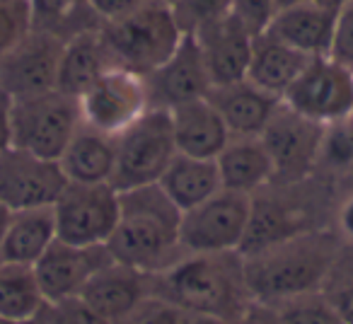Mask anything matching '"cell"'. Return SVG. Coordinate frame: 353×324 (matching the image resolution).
Wrapping results in <instances>:
<instances>
[{"label": "cell", "mask_w": 353, "mask_h": 324, "mask_svg": "<svg viewBox=\"0 0 353 324\" xmlns=\"http://www.w3.org/2000/svg\"><path fill=\"white\" fill-rule=\"evenodd\" d=\"M148 290L182 312L216 314L230 324L252 303L240 252L182 254L167 269L148 276Z\"/></svg>", "instance_id": "cell-1"}, {"label": "cell", "mask_w": 353, "mask_h": 324, "mask_svg": "<svg viewBox=\"0 0 353 324\" xmlns=\"http://www.w3.org/2000/svg\"><path fill=\"white\" fill-rule=\"evenodd\" d=\"M179 230L182 211L160 184L128 189L119 192V223L107 250L114 261L150 276L184 254Z\"/></svg>", "instance_id": "cell-2"}, {"label": "cell", "mask_w": 353, "mask_h": 324, "mask_svg": "<svg viewBox=\"0 0 353 324\" xmlns=\"http://www.w3.org/2000/svg\"><path fill=\"white\" fill-rule=\"evenodd\" d=\"M339 240L329 232H303L245 256V283L256 303L276 305L324 290L336 264Z\"/></svg>", "instance_id": "cell-3"}, {"label": "cell", "mask_w": 353, "mask_h": 324, "mask_svg": "<svg viewBox=\"0 0 353 324\" xmlns=\"http://www.w3.org/2000/svg\"><path fill=\"white\" fill-rule=\"evenodd\" d=\"M99 32L114 65L143 78L160 68L184 39L172 8L155 0H148L145 6L121 20L102 25Z\"/></svg>", "instance_id": "cell-4"}, {"label": "cell", "mask_w": 353, "mask_h": 324, "mask_svg": "<svg viewBox=\"0 0 353 324\" xmlns=\"http://www.w3.org/2000/svg\"><path fill=\"white\" fill-rule=\"evenodd\" d=\"M176 157L172 117L167 109L150 107L136 123L117 136V168L112 187L117 192L157 184Z\"/></svg>", "instance_id": "cell-5"}, {"label": "cell", "mask_w": 353, "mask_h": 324, "mask_svg": "<svg viewBox=\"0 0 353 324\" xmlns=\"http://www.w3.org/2000/svg\"><path fill=\"white\" fill-rule=\"evenodd\" d=\"M83 123L78 97L59 90L10 102V138L20 150L59 160Z\"/></svg>", "instance_id": "cell-6"}, {"label": "cell", "mask_w": 353, "mask_h": 324, "mask_svg": "<svg viewBox=\"0 0 353 324\" xmlns=\"http://www.w3.org/2000/svg\"><path fill=\"white\" fill-rule=\"evenodd\" d=\"M281 102L319 126L348 121L353 117V68L329 54L312 56Z\"/></svg>", "instance_id": "cell-7"}, {"label": "cell", "mask_w": 353, "mask_h": 324, "mask_svg": "<svg viewBox=\"0 0 353 324\" xmlns=\"http://www.w3.org/2000/svg\"><path fill=\"white\" fill-rule=\"evenodd\" d=\"M252 218V196L221 189L201 206L182 213L184 254H221L240 252Z\"/></svg>", "instance_id": "cell-8"}, {"label": "cell", "mask_w": 353, "mask_h": 324, "mask_svg": "<svg viewBox=\"0 0 353 324\" xmlns=\"http://www.w3.org/2000/svg\"><path fill=\"white\" fill-rule=\"evenodd\" d=\"M56 237L75 247H107L119 223V192L112 184H70L54 203Z\"/></svg>", "instance_id": "cell-9"}, {"label": "cell", "mask_w": 353, "mask_h": 324, "mask_svg": "<svg viewBox=\"0 0 353 324\" xmlns=\"http://www.w3.org/2000/svg\"><path fill=\"white\" fill-rule=\"evenodd\" d=\"M324 133L327 126L300 117L283 102L279 104L259 136L274 165V184L293 187L312 177L322 157Z\"/></svg>", "instance_id": "cell-10"}, {"label": "cell", "mask_w": 353, "mask_h": 324, "mask_svg": "<svg viewBox=\"0 0 353 324\" xmlns=\"http://www.w3.org/2000/svg\"><path fill=\"white\" fill-rule=\"evenodd\" d=\"M83 123L109 136H119L150 109L145 78L126 68H107L80 94Z\"/></svg>", "instance_id": "cell-11"}, {"label": "cell", "mask_w": 353, "mask_h": 324, "mask_svg": "<svg viewBox=\"0 0 353 324\" xmlns=\"http://www.w3.org/2000/svg\"><path fill=\"white\" fill-rule=\"evenodd\" d=\"M68 187L59 160L10 145L0 152V203L10 213L51 208Z\"/></svg>", "instance_id": "cell-12"}, {"label": "cell", "mask_w": 353, "mask_h": 324, "mask_svg": "<svg viewBox=\"0 0 353 324\" xmlns=\"http://www.w3.org/2000/svg\"><path fill=\"white\" fill-rule=\"evenodd\" d=\"M63 46V41L32 30L0 59V88L10 102L54 92Z\"/></svg>", "instance_id": "cell-13"}, {"label": "cell", "mask_w": 353, "mask_h": 324, "mask_svg": "<svg viewBox=\"0 0 353 324\" xmlns=\"http://www.w3.org/2000/svg\"><path fill=\"white\" fill-rule=\"evenodd\" d=\"M145 88L150 107L167 112L184 102L203 99L211 92V75L194 34H184L174 54L157 70L145 75Z\"/></svg>", "instance_id": "cell-14"}, {"label": "cell", "mask_w": 353, "mask_h": 324, "mask_svg": "<svg viewBox=\"0 0 353 324\" xmlns=\"http://www.w3.org/2000/svg\"><path fill=\"white\" fill-rule=\"evenodd\" d=\"M107 247H75L56 240L51 250L34 264L37 281L49 305L75 298L99 269L112 264Z\"/></svg>", "instance_id": "cell-15"}, {"label": "cell", "mask_w": 353, "mask_h": 324, "mask_svg": "<svg viewBox=\"0 0 353 324\" xmlns=\"http://www.w3.org/2000/svg\"><path fill=\"white\" fill-rule=\"evenodd\" d=\"M194 39H196L203 61H206L213 88L245 80L254 37L235 17L225 15L211 25L201 27L199 32H194Z\"/></svg>", "instance_id": "cell-16"}, {"label": "cell", "mask_w": 353, "mask_h": 324, "mask_svg": "<svg viewBox=\"0 0 353 324\" xmlns=\"http://www.w3.org/2000/svg\"><path fill=\"white\" fill-rule=\"evenodd\" d=\"M206 99L221 114L230 138H259L281 104L279 97L259 90L250 80L216 85Z\"/></svg>", "instance_id": "cell-17"}, {"label": "cell", "mask_w": 353, "mask_h": 324, "mask_svg": "<svg viewBox=\"0 0 353 324\" xmlns=\"http://www.w3.org/2000/svg\"><path fill=\"white\" fill-rule=\"evenodd\" d=\"M170 117L179 155L216 160L230 141V131L206 97L170 109Z\"/></svg>", "instance_id": "cell-18"}, {"label": "cell", "mask_w": 353, "mask_h": 324, "mask_svg": "<svg viewBox=\"0 0 353 324\" xmlns=\"http://www.w3.org/2000/svg\"><path fill=\"white\" fill-rule=\"evenodd\" d=\"M148 295H150L148 274H141L119 261L99 269L80 290V298L114 324L126 317L133 307H138V303Z\"/></svg>", "instance_id": "cell-19"}, {"label": "cell", "mask_w": 353, "mask_h": 324, "mask_svg": "<svg viewBox=\"0 0 353 324\" xmlns=\"http://www.w3.org/2000/svg\"><path fill=\"white\" fill-rule=\"evenodd\" d=\"M59 165L70 184H112L117 168V136L80 123L59 157Z\"/></svg>", "instance_id": "cell-20"}, {"label": "cell", "mask_w": 353, "mask_h": 324, "mask_svg": "<svg viewBox=\"0 0 353 324\" xmlns=\"http://www.w3.org/2000/svg\"><path fill=\"white\" fill-rule=\"evenodd\" d=\"M334 25H336V12L310 0L303 6L276 12L266 34L312 59V56L329 54L334 39Z\"/></svg>", "instance_id": "cell-21"}, {"label": "cell", "mask_w": 353, "mask_h": 324, "mask_svg": "<svg viewBox=\"0 0 353 324\" xmlns=\"http://www.w3.org/2000/svg\"><path fill=\"white\" fill-rule=\"evenodd\" d=\"M221 184L228 192L254 196L264 187L274 184V165L261 138H230L216 157Z\"/></svg>", "instance_id": "cell-22"}, {"label": "cell", "mask_w": 353, "mask_h": 324, "mask_svg": "<svg viewBox=\"0 0 353 324\" xmlns=\"http://www.w3.org/2000/svg\"><path fill=\"white\" fill-rule=\"evenodd\" d=\"M307 61L310 56L290 49L283 41L274 39V37L264 32V34L254 37V41H252V56L245 80H250L259 90L281 99L285 94V90L293 85V80L303 73Z\"/></svg>", "instance_id": "cell-23"}, {"label": "cell", "mask_w": 353, "mask_h": 324, "mask_svg": "<svg viewBox=\"0 0 353 324\" xmlns=\"http://www.w3.org/2000/svg\"><path fill=\"white\" fill-rule=\"evenodd\" d=\"M56 240L59 237H56L54 208L12 213L3 242H0V261L34 266Z\"/></svg>", "instance_id": "cell-24"}, {"label": "cell", "mask_w": 353, "mask_h": 324, "mask_svg": "<svg viewBox=\"0 0 353 324\" xmlns=\"http://www.w3.org/2000/svg\"><path fill=\"white\" fill-rule=\"evenodd\" d=\"M157 184L182 213L201 206L203 201L216 196L223 189L216 160L187 157L179 155V152L170 162V168L165 170V174H162V179Z\"/></svg>", "instance_id": "cell-25"}, {"label": "cell", "mask_w": 353, "mask_h": 324, "mask_svg": "<svg viewBox=\"0 0 353 324\" xmlns=\"http://www.w3.org/2000/svg\"><path fill=\"white\" fill-rule=\"evenodd\" d=\"M99 30H102V27H99ZM99 30L85 32V34L65 41L61 65H59V80H56V90H59V92L80 99V94H83L104 70L114 65Z\"/></svg>", "instance_id": "cell-26"}, {"label": "cell", "mask_w": 353, "mask_h": 324, "mask_svg": "<svg viewBox=\"0 0 353 324\" xmlns=\"http://www.w3.org/2000/svg\"><path fill=\"white\" fill-rule=\"evenodd\" d=\"M32 30L59 41H70L102 27L90 0H30Z\"/></svg>", "instance_id": "cell-27"}, {"label": "cell", "mask_w": 353, "mask_h": 324, "mask_svg": "<svg viewBox=\"0 0 353 324\" xmlns=\"http://www.w3.org/2000/svg\"><path fill=\"white\" fill-rule=\"evenodd\" d=\"M49 312L34 266L0 264V314L20 322H37Z\"/></svg>", "instance_id": "cell-28"}, {"label": "cell", "mask_w": 353, "mask_h": 324, "mask_svg": "<svg viewBox=\"0 0 353 324\" xmlns=\"http://www.w3.org/2000/svg\"><path fill=\"white\" fill-rule=\"evenodd\" d=\"M281 324H343L324 290L303 293L274 305Z\"/></svg>", "instance_id": "cell-29"}, {"label": "cell", "mask_w": 353, "mask_h": 324, "mask_svg": "<svg viewBox=\"0 0 353 324\" xmlns=\"http://www.w3.org/2000/svg\"><path fill=\"white\" fill-rule=\"evenodd\" d=\"M172 15L184 34H194L201 27L230 15V0H174Z\"/></svg>", "instance_id": "cell-30"}, {"label": "cell", "mask_w": 353, "mask_h": 324, "mask_svg": "<svg viewBox=\"0 0 353 324\" xmlns=\"http://www.w3.org/2000/svg\"><path fill=\"white\" fill-rule=\"evenodd\" d=\"M30 32V0H0V59Z\"/></svg>", "instance_id": "cell-31"}, {"label": "cell", "mask_w": 353, "mask_h": 324, "mask_svg": "<svg viewBox=\"0 0 353 324\" xmlns=\"http://www.w3.org/2000/svg\"><path fill=\"white\" fill-rule=\"evenodd\" d=\"M230 15L252 37H259L274 22L276 8H274V0H230Z\"/></svg>", "instance_id": "cell-32"}, {"label": "cell", "mask_w": 353, "mask_h": 324, "mask_svg": "<svg viewBox=\"0 0 353 324\" xmlns=\"http://www.w3.org/2000/svg\"><path fill=\"white\" fill-rule=\"evenodd\" d=\"M182 314L184 312L176 305L167 303L157 295H148L138 303V307H133L117 324H179Z\"/></svg>", "instance_id": "cell-33"}, {"label": "cell", "mask_w": 353, "mask_h": 324, "mask_svg": "<svg viewBox=\"0 0 353 324\" xmlns=\"http://www.w3.org/2000/svg\"><path fill=\"white\" fill-rule=\"evenodd\" d=\"M46 324H114V322H109L97 310L90 307L80 295H75V298H65L61 303L49 305Z\"/></svg>", "instance_id": "cell-34"}, {"label": "cell", "mask_w": 353, "mask_h": 324, "mask_svg": "<svg viewBox=\"0 0 353 324\" xmlns=\"http://www.w3.org/2000/svg\"><path fill=\"white\" fill-rule=\"evenodd\" d=\"M329 56L339 63L353 68V0L343 3L336 12V25H334V39Z\"/></svg>", "instance_id": "cell-35"}, {"label": "cell", "mask_w": 353, "mask_h": 324, "mask_svg": "<svg viewBox=\"0 0 353 324\" xmlns=\"http://www.w3.org/2000/svg\"><path fill=\"white\" fill-rule=\"evenodd\" d=\"M90 3H92V10L99 17V22L109 25V22H117L136 12L141 6H145L148 0H90Z\"/></svg>", "instance_id": "cell-36"}, {"label": "cell", "mask_w": 353, "mask_h": 324, "mask_svg": "<svg viewBox=\"0 0 353 324\" xmlns=\"http://www.w3.org/2000/svg\"><path fill=\"white\" fill-rule=\"evenodd\" d=\"M327 298L332 300L334 310L339 312L343 324H353V279L341 281L332 290H324Z\"/></svg>", "instance_id": "cell-37"}, {"label": "cell", "mask_w": 353, "mask_h": 324, "mask_svg": "<svg viewBox=\"0 0 353 324\" xmlns=\"http://www.w3.org/2000/svg\"><path fill=\"white\" fill-rule=\"evenodd\" d=\"M232 324H281V322H279V312H276L274 305L252 300Z\"/></svg>", "instance_id": "cell-38"}, {"label": "cell", "mask_w": 353, "mask_h": 324, "mask_svg": "<svg viewBox=\"0 0 353 324\" xmlns=\"http://www.w3.org/2000/svg\"><path fill=\"white\" fill-rule=\"evenodd\" d=\"M12 145L10 138V97L0 88V152Z\"/></svg>", "instance_id": "cell-39"}, {"label": "cell", "mask_w": 353, "mask_h": 324, "mask_svg": "<svg viewBox=\"0 0 353 324\" xmlns=\"http://www.w3.org/2000/svg\"><path fill=\"white\" fill-rule=\"evenodd\" d=\"M339 227H341V232L348 240H353V196L343 203L341 213H339Z\"/></svg>", "instance_id": "cell-40"}, {"label": "cell", "mask_w": 353, "mask_h": 324, "mask_svg": "<svg viewBox=\"0 0 353 324\" xmlns=\"http://www.w3.org/2000/svg\"><path fill=\"white\" fill-rule=\"evenodd\" d=\"M179 324H230L228 319L216 317V314H201V312H184Z\"/></svg>", "instance_id": "cell-41"}, {"label": "cell", "mask_w": 353, "mask_h": 324, "mask_svg": "<svg viewBox=\"0 0 353 324\" xmlns=\"http://www.w3.org/2000/svg\"><path fill=\"white\" fill-rule=\"evenodd\" d=\"M10 216L12 213L8 211L3 203H0V242H3V235H6V230H8V223H10Z\"/></svg>", "instance_id": "cell-42"}, {"label": "cell", "mask_w": 353, "mask_h": 324, "mask_svg": "<svg viewBox=\"0 0 353 324\" xmlns=\"http://www.w3.org/2000/svg\"><path fill=\"white\" fill-rule=\"evenodd\" d=\"M303 3H310V0H274V8L276 12H281V10H288V8L303 6Z\"/></svg>", "instance_id": "cell-43"}, {"label": "cell", "mask_w": 353, "mask_h": 324, "mask_svg": "<svg viewBox=\"0 0 353 324\" xmlns=\"http://www.w3.org/2000/svg\"><path fill=\"white\" fill-rule=\"evenodd\" d=\"M312 3H317V6L327 8V10H332V12H339L343 3H348V0H312Z\"/></svg>", "instance_id": "cell-44"}, {"label": "cell", "mask_w": 353, "mask_h": 324, "mask_svg": "<svg viewBox=\"0 0 353 324\" xmlns=\"http://www.w3.org/2000/svg\"><path fill=\"white\" fill-rule=\"evenodd\" d=\"M49 314V312H46ZM0 324H46V317L44 319H37V322H20V319H10L6 314H0Z\"/></svg>", "instance_id": "cell-45"}, {"label": "cell", "mask_w": 353, "mask_h": 324, "mask_svg": "<svg viewBox=\"0 0 353 324\" xmlns=\"http://www.w3.org/2000/svg\"><path fill=\"white\" fill-rule=\"evenodd\" d=\"M155 3H162V6H170L172 8V3H174V0H155Z\"/></svg>", "instance_id": "cell-46"}, {"label": "cell", "mask_w": 353, "mask_h": 324, "mask_svg": "<svg viewBox=\"0 0 353 324\" xmlns=\"http://www.w3.org/2000/svg\"><path fill=\"white\" fill-rule=\"evenodd\" d=\"M0 264H3V261H0Z\"/></svg>", "instance_id": "cell-47"}, {"label": "cell", "mask_w": 353, "mask_h": 324, "mask_svg": "<svg viewBox=\"0 0 353 324\" xmlns=\"http://www.w3.org/2000/svg\"><path fill=\"white\" fill-rule=\"evenodd\" d=\"M351 119H353V117H351Z\"/></svg>", "instance_id": "cell-48"}]
</instances>
